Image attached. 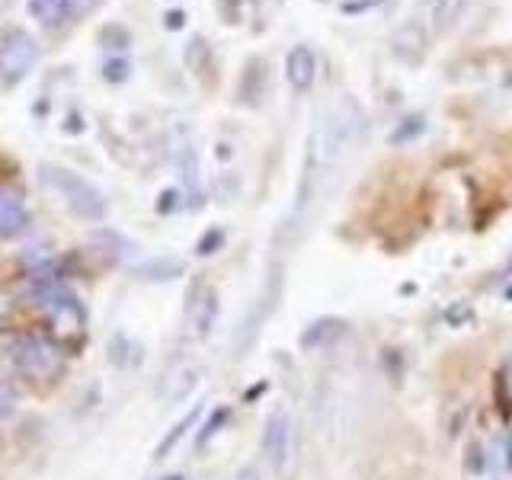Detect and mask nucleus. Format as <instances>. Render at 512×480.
<instances>
[{"mask_svg":"<svg viewBox=\"0 0 512 480\" xmlns=\"http://www.w3.org/2000/svg\"><path fill=\"white\" fill-rule=\"evenodd\" d=\"M39 176H42V183L48 189L58 192V196L64 199V205H68L74 215L87 218V221L106 218V212H109L106 196L90 180H84L80 173H74L68 167H58V164H42Z\"/></svg>","mask_w":512,"mask_h":480,"instance_id":"obj_1","label":"nucleus"},{"mask_svg":"<svg viewBox=\"0 0 512 480\" xmlns=\"http://www.w3.org/2000/svg\"><path fill=\"white\" fill-rule=\"evenodd\" d=\"M42 298L48 304V340L61 349L77 346L87 333V314L80 308V301L58 285H48Z\"/></svg>","mask_w":512,"mask_h":480,"instance_id":"obj_2","label":"nucleus"},{"mask_svg":"<svg viewBox=\"0 0 512 480\" xmlns=\"http://www.w3.org/2000/svg\"><path fill=\"white\" fill-rule=\"evenodd\" d=\"M39 64V42L26 29H10L0 36V84L16 87Z\"/></svg>","mask_w":512,"mask_h":480,"instance_id":"obj_3","label":"nucleus"},{"mask_svg":"<svg viewBox=\"0 0 512 480\" xmlns=\"http://www.w3.org/2000/svg\"><path fill=\"white\" fill-rule=\"evenodd\" d=\"M52 340H45V336H26L16 349V362H20V372L36 378V381H48L61 372V356Z\"/></svg>","mask_w":512,"mask_h":480,"instance_id":"obj_4","label":"nucleus"},{"mask_svg":"<svg viewBox=\"0 0 512 480\" xmlns=\"http://www.w3.org/2000/svg\"><path fill=\"white\" fill-rule=\"evenodd\" d=\"M263 452H266V461L269 468L282 474L285 464H288V455H292V420H288V413L276 410L266 420V429H263Z\"/></svg>","mask_w":512,"mask_h":480,"instance_id":"obj_5","label":"nucleus"},{"mask_svg":"<svg viewBox=\"0 0 512 480\" xmlns=\"http://www.w3.org/2000/svg\"><path fill=\"white\" fill-rule=\"evenodd\" d=\"M285 77L295 90H308L317 77V55L308 45H295L292 52L285 55Z\"/></svg>","mask_w":512,"mask_h":480,"instance_id":"obj_6","label":"nucleus"},{"mask_svg":"<svg viewBox=\"0 0 512 480\" xmlns=\"http://www.w3.org/2000/svg\"><path fill=\"white\" fill-rule=\"evenodd\" d=\"M26 228H29L26 205L16 199V196H7V192H0V240H10L16 234H23Z\"/></svg>","mask_w":512,"mask_h":480,"instance_id":"obj_7","label":"nucleus"},{"mask_svg":"<svg viewBox=\"0 0 512 480\" xmlns=\"http://www.w3.org/2000/svg\"><path fill=\"white\" fill-rule=\"evenodd\" d=\"M266 61L263 58H250L247 68H244V77H240V100L247 106H256L260 103V96L266 93Z\"/></svg>","mask_w":512,"mask_h":480,"instance_id":"obj_8","label":"nucleus"},{"mask_svg":"<svg viewBox=\"0 0 512 480\" xmlns=\"http://www.w3.org/2000/svg\"><path fill=\"white\" fill-rule=\"evenodd\" d=\"M215 317H218V295L212 292V288H205V292L192 301V308H189V320H192V330H196V336H205L208 330H212Z\"/></svg>","mask_w":512,"mask_h":480,"instance_id":"obj_9","label":"nucleus"},{"mask_svg":"<svg viewBox=\"0 0 512 480\" xmlns=\"http://www.w3.org/2000/svg\"><path fill=\"white\" fill-rule=\"evenodd\" d=\"M394 52H397L400 58H407V61H420L423 52H426V32H423V26L416 23V20H410L404 29L397 32Z\"/></svg>","mask_w":512,"mask_h":480,"instance_id":"obj_10","label":"nucleus"},{"mask_svg":"<svg viewBox=\"0 0 512 480\" xmlns=\"http://www.w3.org/2000/svg\"><path fill=\"white\" fill-rule=\"evenodd\" d=\"M464 7H468V0H432V4H429V23H432V29H436V32L452 29L461 20Z\"/></svg>","mask_w":512,"mask_h":480,"instance_id":"obj_11","label":"nucleus"},{"mask_svg":"<svg viewBox=\"0 0 512 480\" xmlns=\"http://www.w3.org/2000/svg\"><path fill=\"white\" fill-rule=\"evenodd\" d=\"M74 0H29V13L32 20H39L42 26H58L64 16H68Z\"/></svg>","mask_w":512,"mask_h":480,"instance_id":"obj_12","label":"nucleus"},{"mask_svg":"<svg viewBox=\"0 0 512 480\" xmlns=\"http://www.w3.org/2000/svg\"><path fill=\"white\" fill-rule=\"evenodd\" d=\"M138 276L148 279V282H170L176 276H183V263L173 260V256H160V260L138 266Z\"/></svg>","mask_w":512,"mask_h":480,"instance_id":"obj_13","label":"nucleus"},{"mask_svg":"<svg viewBox=\"0 0 512 480\" xmlns=\"http://www.w3.org/2000/svg\"><path fill=\"white\" fill-rule=\"evenodd\" d=\"M199 416H202V407H192V410H189V413L183 416V420H180V423H176V426H173V429L167 432V436H164V442L157 445V455H154V458H167V455L173 452V448L180 445V439L186 436V432H189L192 426H196V420H199Z\"/></svg>","mask_w":512,"mask_h":480,"instance_id":"obj_14","label":"nucleus"},{"mask_svg":"<svg viewBox=\"0 0 512 480\" xmlns=\"http://www.w3.org/2000/svg\"><path fill=\"white\" fill-rule=\"evenodd\" d=\"M183 61H186V68H189L192 74H205V71H208V61H212V52H208V42H205L202 36L189 39L186 52H183Z\"/></svg>","mask_w":512,"mask_h":480,"instance_id":"obj_15","label":"nucleus"},{"mask_svg":"<svg viewBox=\"0 0 512 480\" xmlns=\"http://www.w3.org/2000/svg\"><path fill=\"white\" fill-rule=\"evenodd\" d=\"M336 333H343V324H336V320H317V324H311V330L301 336V346H308V349L324 346Z\"/></svg>","mask_w":512,"mask_h":480,"instance_id":"obj_16","label":"nucleus"},{"mask_svg":"<svg viewBox=\"0 0 512 480\" xmlns=\"http://www.w3.org/2000/svg\"><path fill=\"white\" fill-rule=\"evenodd\" d=\"M100 45L112 48V52H125V48L132 45V32H128L125 26H103L100 29Z\"/></svg>","mask_w":512,"mask_h":480,"instance_id":"obj_17","label":"nucleus"},{"mask_svg":"<svg viewBox=\"0 0 512 480\" xmlns=\"http://www.w3.org/2000/svg\"><path fill=\"white\" fill-rule=\"evenodd\" d=\"M192 384H196V368H180L173 378H170V388H167V400H183Z\"/></svg>","mask_w":512,"mask_h":480,"instance_id":"obj_18","label":"nucleus"},{"mask_svg":"<svg viewBox=\"0 0 512 480\" xmlns=\"http://www.w3.org/2000/svg\"><path fill=\"white\" fill-rule=\"evenodd\" d=\"M423 132V116H407L404 122H400L394 132H391V141L394 144H404V141H410V138H416Z\"/></svg>","mask_w":512,"mask_h":480,"instance_id":"obj_19","label":"nucleus"},{"mask_svg":"<svg viewBox=\"0 0 512 480\" xmlns=\"http://www.w3.org/2000/svg\"><path fill=\"white\" fill-rule=\"evenodd\" d=\"M128 74H132V64L125 58H109L103 64V80H109V84H122V80H128Z\"/></svg>","mask_w":512,"mask_h":480,"instance_id":"obj_20","label":"nucleus"},{"mask_svg":"<svg viewBox=\"0 0 512 480\" xmlns=\"http://www.w3.org/2000/svg\"><path fill=\"white\" fill-rule=\"evenodd\" d=\"M228 416H231V410H228V407H218V410L205 420V426H202V432H199V439H196V442H199V445H205V442L212 439L215 432L224 426V423H228Z\"/></svg>","mask_w":512,"mask_h":480,"instance_id":"obj_21","label":"nucleus"},{"mask_svg":"<svg viewBox=\"0 0 512 480\" xmlns=\"http://www.w3.org/2000/svg\"><path fill=\"white\" fill-rule=\"evenodd\" d=\"M221 244H224V234H221V231H208V234L199 240V253L208 256V253H215Z\"/></svg>","mask_w":512,"mask_h":480,"instance_id":"obj_22","label":"nucleus"},{"mask_svg":"<svg viewBox=\"0 0 512 480\" xmlns=\"http://www.w3.org/2000/svg\"><path fill=\"white\" fill-rule=\"evenodd\" d=\"M164 26H167L170 32L183 29V26H186V13H183V10H170V13L164 16Z\"/></svg>","mask_w":512,"mask_h":480,"instance_id":"obj_23","label":"nucleus"},{"mask_svg":"<svg viewBox=\"0 0 512 480\" xmlns=\"http://www.w3.org/2000/svg\"><path fill=\"white\" fill-rule=\"evenodd\" d=\"M176 199H180V192H176V189H167L164 196H160V202H157V212H173V208H176Z\"/></svg>","mask_w":512,"mask_h":480,"instance_id":"obj_24","label":"nucleus"},{"mask_svg":"<svg viewBox=\"0 0 512 480\" xmlns=\"http://www.w3.org/2000/svg\"><path fill=\"white\" fill-rule=\"evenodd\" d=\"M375 4H381V0H356V4H346L343 10L346 13H359V10H368V7H375Z\"/></svg>","mask_w":512,"mask_h":480,"instance_id":"obj_25","label":"nucleus"},{"mask_svg":"<svg viewBox=\"0 0 512 480\" xmlns=\"http://www.w3.org/2000/svg\"><path fill=\"white\" fill-rule=\"evenodd\" d=\"M13 410V397L7 391H0V416H7Z\"/></svg>","mask_w":512,"mask_h":480,"instance_id":"obj_26","label":"nucleus"},{"mask_svg":"<svg viewBox=\"0 0 512 480\" xmlns=\"http://www.w3.org/2000/svg\"><path fill=\"white\" fill-rule=\"evenodd\" d=\"M237 480H256V468H244Z\"/></svg>","mask_w":512,"mask_h":480,"instance_id":"obj_27","label":"nucleus"},{"mask_svg":"<svg viewBox=\"0 0 512 480\" xmlns=\"http://www.w3.org/2000/svg\"><path fill=\"white\" fill-rule=\"evenodd\" d=\"M506 384H509V388H512V362H509V378H506Z\"/></svg>","mask_w":512,"mask_h":480,"instance_id":"obj_28","label":"nucleus"},{"mask_svg":"<svg viewBox=\"0 0 512 480\" xmlns=\"http://www.w3.org/2000/svg\"><path fill=\"white\" fill-rule=\"evenodd\" d=\"M167 480H183V477H180V474H173V477H167Z\"/></svg>","mask_w":512,"mask_h":480,"instance_id":"obj_29","label":"nucleus"}]
</instances>
